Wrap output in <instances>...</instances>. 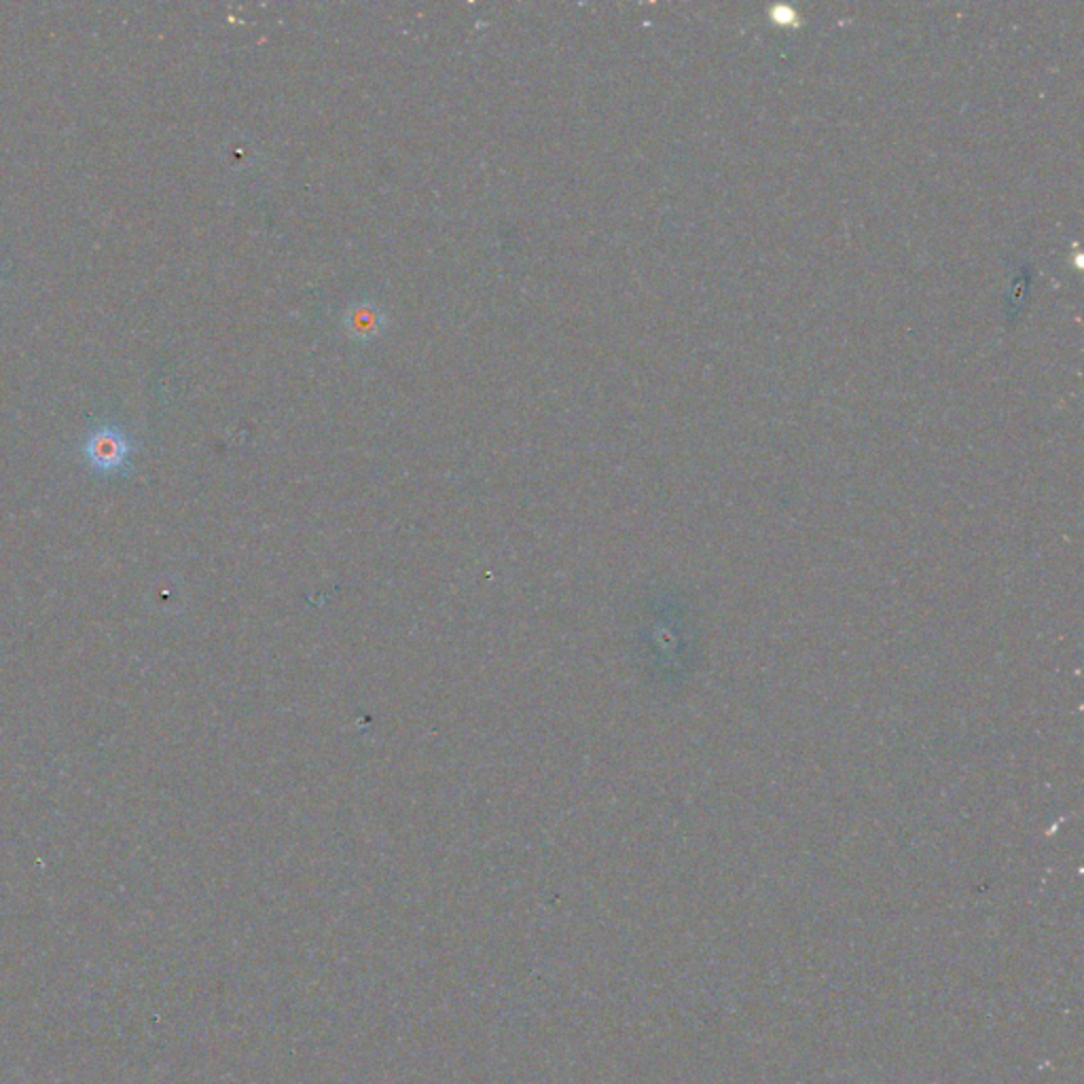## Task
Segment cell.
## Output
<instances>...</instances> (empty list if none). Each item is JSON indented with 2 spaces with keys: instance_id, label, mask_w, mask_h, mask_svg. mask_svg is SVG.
Masks as SVG:
<instances>
[{
  "instance_id": "6da1fadb",
  "label": "cell",
  "mask_w": 1084,
  "mask_h": 1084,
  "mask_svg": "<svg viewBox=\"0 0 1084 1084\" xmlns=\"http://www.w3.org/2000/svg\"><path fill=\"white\" fill-rule=\"evenodd\" d=\"M87 456L100 471L120 468L127 456V443L115 431H100L87 443Z\"/></svg>"
}]
</instances>
